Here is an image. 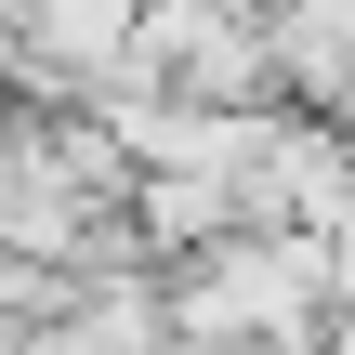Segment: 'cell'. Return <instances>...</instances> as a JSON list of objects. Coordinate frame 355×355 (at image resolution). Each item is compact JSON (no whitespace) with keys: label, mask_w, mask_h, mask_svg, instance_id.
<instances>
[{"label":"cell","mask_w":355,"mask_h":355,"mask_svg":"<svg viewBox=\"0 0 355 355\" xmlns=\"http://www.w3.org/2000/svg\"><path fill=\"white\" fill-rule=\"evenodd\" d=\"M40 26H53V53H105L119 40V0H53Z\"/></svg>","instance_id":"1"}]
</instances>
